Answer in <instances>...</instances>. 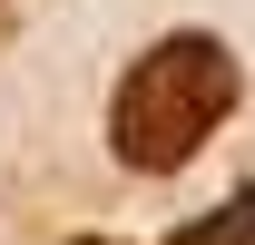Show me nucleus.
I'll return each instance as SVG.
<instances>
[{
	"label": "nucleus",
	"mask_w": 255,
	"mask_h": 245,
	"mask_svg": "<svg viewBox=\"0 0 255 245\" xmlns=\"http://www.w3.org/2000/svg\"><path fill=\"white\" fill-rule=\"evenodd\" d=\"M10 10H20V0H0V30H10Z\"/></svg>",
	"instance_id": "nucleus-2"
},
{
	"label": "nucleus",
	"mask_w": 255,
	"mask_h": 245,
	"mask_svg": "<svg viewBox=\"0 0 255 245\" xmlns=\"http://www.w3.org/2000/svg\"><path fill=\"white\" fill-rule=\"evenodd\" d=\"M236 89H246V79H236V59H226V39H206V30L157 39V49L118 79V98H108V147H118V167L177 177V167L226 127Z\"/></svg>",
	"instance_id": "nucleus-1"
}]
</instances>
